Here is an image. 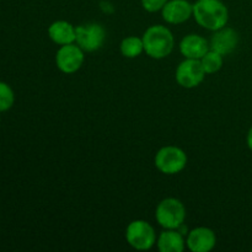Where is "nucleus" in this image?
I'll return each mask as SVG.
<instances>
[{"mask_svg": "<svg viewBox=\"0 0 252 252\" xmlns=\"http://www.w3.org/2000/svg\"><path fill=\"white\" fill-rule=\"evenodd\" d=\"M193 17L203 29L217 31L228 24L229 10L221 0H197L193 4Z\"/></svg>", "mask_w": 252, "mask_h": 252, "instance_id": "1", "label": "nucleus"}, {"mask_svg": "<svg viewBox=\"0 0 252 252\" xmlns=\"http://www.w3.org/2000/svg\"><path fill=\"white\" fill-rule=\"evenodd\" d=\"M144 52L154 59L166 58L174 51V34L162 25L150 26L142 37Z\"/></svg>", "mask_w": 252, "mask_h": 252, "instance_id": "2", "label": "nucleus"}, {"mask_svg": "<svg viewBox=\"0 0 252 252\" xmlns=\"http://www.w3.org/2000/svg\"><path fill=\"white\" fill-rule=\"evenodd\" d=\"M155 219L164 229H179L186 219V208L177 198H165L158 204Z\"/></svg>", "mask_w": 252, "mask_h": 252, "instance_id": "3", "label": "nucleus"}, {"mask_svg": "<svg viewBox=\"0 0 252 252\" xmlns=\"http://www.w3.org/2000/svg\"><path fill=\"white\" fill-rule=\"evenodd\" d=\"M155 166L165 175H176L187 165V155L181 148L167 145L159 149L155 155Z\"/></svg>", "mask_w": 252, "mask_h": 252, "instance_id": "4", "label": "nucleus"}, {"mask_svg": "<svg viewBox=\"0 0 252 252\" xmlns=\"http://www.w3.org/2000/svg\"><path fill=\"white\" fill-rule=\"evenodd\" d=\"M127 243L138 251L150 250L157 243L154 228L145 220H133L126 229Z\"/></svg>", "mask_w": 252, "mask_h": 252, "instance_id": "5", "label": "nucleus"}, {"mask_svg": "<svg viewBox=\"0 0 252 252\" xmlns=\"http://www.w3.org/2000/svg\"><path fill=\"white\" fill-rule=\"evenodd\" d=\"M106 31L101 25L91 22L76 27L75 42L84 52H95L102 47Z\"/></svg>", "mask_w": 252, "mask_h": 252, "instance_id": "6", "label": "nucleus"}, {"mask_svg": "<svg viewBox=\"0 0 252 252\" xmlns=\"http://www.w3.org/2000/svg\"><path fill=\"white\" fill-rule=\"evenodd\" d=\"M206 71L199 59L186 58L176 69V81L185 89L197 88L204 80Z\"/></svg>", "mask_w": 252, "mask_h": 252, "instance_id": "7", "label": "nucleus"}, {"mask_svg": "<svg viewBox=\"0 0 252 252\" xmlns=\"http://www.w3.org/2000/svg\"><path fill=\"white\" fill-rule=\"evenodd\" d=\"M84 51L78 44H64L56 54V64L64 74H74L84 63Z\"/></svg>", "mask_w": 252, "mask_h": 252, "instance_id": "8", "label": "nucleus"}, {"mask_svg": "<svg viewBox=\"0 0 252 252\" xmlns=\"http://www.w3.org/2000/svg\"><path fill=\"white\" fill-rule=\"evenodd\" d=\"M161 15L167 24H184L193 16V4L189 0H169L162 7Z\"/></svg>", "mask_w": 252, "mask_h": 252, "instance_id": "9", "label": "nucleus"}, {"mask_svg": "<svg viewBox=\"0 0 252 252\" xmlns=\"http://www.w3.org/2000/svg\"><path fill=\"white\" fill-rule=\"evenodd\" d=\"M216 233L206 226L193 229L187 235L186 245L192 252H209L216 248Z\"/></svg>", "mask_w": 252, "mask_h": 252, "instance_id": "10", "label": "nucleus"}, {"mask_svg": "<svg viewBox=\"0 0 252 252\" xmlns=\"http://www.w3.org/2000/svg\"><path fill=\"white\" fill-rule=\"evenodd\" d=\"M239 44V34L231 27H223L220 30L214 31V34L211 38L209 48L218 52L221 56L230 54L235 51Z\"/></svg>", "mask_w": 252, "mask_h": 252, "instance_id": "11", "label": "nucleus"}, {"mask_svg": "<svg viewBox=\"0 0 252 252\" xmlns=\"http://www.w3.org/2000/svg\"><path fill=\"white\" fill-rule=\"evenodd\" d=\"M208 51V41L199 34H187L180 42V52L185 58L201 59Z\"/></svg>", "mask_w": 252, "mask_h": 252, "instance_id": "12", "label": "nucleus"}, {"mask_svg": "<svg viewBox=\"0 0 252 252\" xmlns=\"http://www.w3.org/2000/svg\"><path fill=\"white\" fill-rule=\"evenodd\" d=\"M48 36L54 43L59 46L74 43L76 38V27H74L70 22L63 20L54 21L48 27Z\"/></svg>", "mask_w": 252, "mask_h": 252, "instance_id": "13", "label": "nucleus"}, {"mask_svg": "<svg viewBox=\"0 0 252 252\" xmlns=\"http://www.w3.org/2000/svg\"><path fill=\"white\" fill-rule=\"evenodd\" d=\"M184 235L177 229H165L158 238V249L161 252H182L186 246Z\"/></svg>", "mask_w": 252, "mask_h": 252, "instance_id": "14", "label": "nucleus"}, {"mask_svg": "<svg viewBox=\"0 0 252 252\" xmlns=\"http://www.w3.org/2000/svg\"><path fill=\"white\" fill-rule=\"evenodd\" d=\"M121 53L126 58H137L144 52L143 39L139 37L130 36L121 42Z\"/></svg>", "mask_w": 252, "mask_h": 252, "instance_id": "15", "label": "nucleus"}, {"mask_svg": "<svg viewBox=\"0 0 252 252\" xmlns=\"http://www.w3.org/2000/svg\"><path fill=\"white\" fill-rule=\"evenodd\" d=\"M199 61H201V64L203 66L206 74L217 73L223 66V56L211 48H209V51Z\"/></svg>", "mask_w": 252, "mask_h": 252, "instance_id": "16", "label": "nucleus"}, {"mask_svg": "<svg viewBox=\"0 0 252 252\" xmlns=\"http://www.w3.org/2000/svg\"><path fill=\"white\" fill-rule=\"evenodd\" d=\"M15 94L9 84L0 81V112L10 110L14 106Z\"/></svg>", "mask_w": 252, "mask_h": 252, "instance_id": "17", "label": "nucleus"}, {"mask_svg": "<svg viewBox=\"0 0 252 252\" xmlns=\"http://www.w3.org/2000/svg\"><path fill=\"white\" fill-rule=\"evenodd\" d=\"M167 1L169 0H142V6L148 12H158L161 11Z\"/></svg>", "mask_w": 252, "mask_h": 252, "instance_id": "18", "label": "nucleus"}, {"mask_svg": "<svg viewBox=\"0 0 252 252\" xmlns=\"http://www.w3.org/2000/svg\"><path fill=\"white\" fill-rule=\"evenodd\" d=\"M246 143H248L249 149L252 152V126L250 127V129H249L248 135H246Z\"/></svg>", "mask_w": 252, "mask_h": 252, "instance_id": "19", "label": "nucleus"}, {"mask_svg": "<svg viewBox=\"0 0 252 252\" xmlns=\"http://www.w3.org/2000/svg\"><path fill=\"white\" fill-rule=\"evenodd\" d=\"M0 122H1V120H0Z\"/></svg>", "mask_w": 252, "mask_h": 252, "instance_id": "20", "label": "nucleus"}, {"mask_svg": "<svg viewBox=\"0 0 252 252\" xmlns=\"http://www.w3.org/2000/svg\"><path fill=\"white\" fill-rule=\"evenodd\" d=\"M251 250H252V249H251Z\"/></svg>", "mask_w": 252, "mask_h": 252, "instance_id": "21", "label": "nucleus"}]
</instances>
